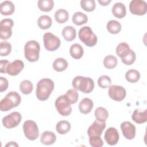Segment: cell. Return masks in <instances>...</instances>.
<instances>
[{"label": "cell", "instance_id": "277c9868", "mask_svg": "<svg viewBox=\"0 0 147 147\" xmlns=\"http://www.w3.org/2000/svg\"><path fill=\"white\" fill-rule=\"evenodd\" d=\"M40 51V44L35 40L28 41L24 46L25 57L30 62H35L38 60Z\"/></svg>", "mask_w": 147, "mask_h": 147}, {"label": "cell", "instance_id": "cb8c5ba5", "mask_svg": "<svg viewBox=\"0 0 147 147\" xmlns=\"http://www.w3.org/2000/svg\"><path fill=\"white\" fill-rule=\"evenodd\" d=\"M131 49L126 42H121L116 48V53L118 56L122 59L126 56L130 52Z\"/></svg>", "mask_w": 147, "mask_h": 147}, {"label": "cell", "instance_id": "6da1fadb", "mask_svg": "<svg viewBox=\"0 0 147 147\" xmlns=\"http://www.w3.org/2000/svg\"><path fill=\"white\" fill-rule=\"evenodd\" d=\"M54 89L53 82L48 78L40 80L36 86V95L37 98L41 101L47 100Z\"/></svg>", "mask_w": 147, "mask_h": 147}, {"label": "cell", "instance_id": "8992f818", "mask_svg": "<svg viewBox=\"0 0 147 147\" xmlns=\"http://www.w3.org/2000/svg\"><path fill=\"white\" fill-rule=\"evenodd\" d=\"M55 105L58 113L63 116H68L72 113L71 103L65 94L59 96L56 99Z\"/></svg>", "mask_w": 147, "mask_h": 147}, {"label": "cell", "instance_id": "30bf717a", "mask_svg": "<svg viewBox=\"0 0 147 147\" xmlns=\"http://www.w3.org/2000/svg\"><path fill=\"white\" fill-rule=\"evenodd\" d=\"M14 25L13 21L10 18L2 20L0 22V38L2 40L9 38L12 34L11 28Z\"/></svg>", "mask_w": 147, "mask_h": 147}, {"label": "cell", "instance_id": "7c38bea8", "mask_svg": "<svg viewBox=\"0 0 147 147\" xmlns=\"http://www.w3.org/2000/svg\"><path fill=\"white\" fill-rule=\"evenodd\" d=\"M109 95L115 101H122L126 96V92L124 87L121 86L112 85L109 87Z\"/></svg>", "mask_w": 147, "mask_h": 147}, {"label": "cell", "instance_id": "ee69618b", "mask_svg": "<svg viewBox=\"0 0 147 147\" xmlns=\"http://www.w3.org/2000/svg\"><path fill=\"white\" fill-rule=\"evenodd\" d=\"M111 2V0H99L98 1V2L102 5V6H107L109 4V3H110Z\"/></svg>", "mask_w": 147, "mask_h": 147}, {"label": "cell", "instance_id": "3957f363", "mask_svg": "<svg viewBox=\"0 0 147 147\" xmlns=\"http://www.w3.org/2000/svg\"><path fill=\"white\" fill-rule=\"evenodd\" d=\"M21 101V96L16 91L9 92L0 103V109L2 111H7L12 108L18 106Z\"/></svg>", "mask_w": 147, "mask_h": 147}, {"label": "cell", "instance_id": "e575fe53", "mask_svg": "<svg viewBox=\"0 0 147 147\" xmlns=\"http://www.w3.org/2000/svg\"><path fill=\"white\" fill-rule=\"evenodd\" d=\"M33 84L28 80H24L20 83V89L21 92L25 95L29 94L33 90Z\"/></svg>", "mask_w": 147, "mask_h": 147}, {"label": "cell", "instance_id": "d590c367", "mask_svg": "<svg viewBox=\"0 0 147 147\" xmlns=\"http://www.w3.org/2000/svg\"><path fill=\"white\" fill-rule=\"evenodd\" d=\"M80 6L84 10L91 12L95 9V1L94 0H82L80 1Z\"/></svg>", "mask_w": 147, "mask_h": 147}, {"label": "cell", "instance_id": "60d3db41", "mask_svg": "<svg viewBox=\"0 0 147 147\" xmlns=\"http://www.w3.org/2000/svg\"><path fill=\"white\" fill-rule=\"evenodd\" d=\"M89 142L92 147H101L103 145V142L100 137H90Z\"/></svg>", "mask_w": 147, "mask_h": 147}, {"label": "cell", "instance_id": "f35d334b", "mask_svg": "<svg viewBox=\"0 0 147 147\" xmlns=\"http://www.w3.org/2000/svg\"><path fill=\"white\" fill-rule=\"evenodd\" d=\"M111 83L110 78L107 75H102L100 76L98 80V84L99 86L102 88H106L109 87Z\"/></svg>", "mask_w": 147, "mask_h": 147}, {"label": "cell", "instance_id": "d4e9b609", "mask_svg": "<svg viewBox=\"0 0 147 147\" xmlns=\"http://www.w3.org/2000/svg\"><path fill=\"white\" fill-rule=\"evenodd\" d=\"M52 18L47 15L41 16L37 20L38 26L40 28L44 30L49 28L52 25Z\"/></svg>", "mask_w": 147, "mask_h": 147}, {"label": "cell", "instance_id": "603a6c76", "mask_svg": "<svg viewBox=\"0 0 147 147\" xmlns=\"http://www.w3.org/2000/svg\"><path fill=\"white\" fill-rule=\"evenodd\" d=\"M69 53L71 56L75 59H80L84 53L83 47L79 44H72L69 49Z\"/></svg>", "mask_w": 147, "mask_h": 147}, {"label": "cell", "instance_id": "4316f807", "mask_svg": "<svg viewBox=\"0 0 147 147\" xmlns=\"http://www.w3.org/2000/svg\"><path fill=\"white\" fill-rule=\"evenodd\" d=\"M72 20L73 23H74L76 25L80 26L86 24L87 22L88 17L85 14L80 11H78L74 14Z\"/></svg>", "mask_w": 147, "mask_h": 147}, {"label": "cell", "instance_id": "e0dca14e", "mask_svg": "<svg viewBox=\"0 0 147 147\" xmlns=\"http://www.w3.org/2000/svg\"><path fill=\"white\" fill-rule=\"evenodd\" d=\"M93 102L88 98H83L79 104V109L80 111L84 114H87L91 112L93 108Z\"/></svg>", "mask_w": 147, "mask_h": 147}, {"label": "cell", "instance_id": "7a4b0ae2", "mask_svg": "<svg viewBox=\"0 0 147 147\" xmlns=\"http://www.w3.org/2000/svg\"><path fill=\"white\" fill-rule=\"evenodd\" d=\"M72 84L74 88L85 94L90 93L94 88V82L89 77L77 76L72 80Z\"/></svg>", "mask_w": 147, "mask_h": 147}, {"label": "cell", "instance_id": "2e32d148", "mask_svg": "<svg viewBox=\"0 0 147 147\" xmlns=\"http://www.w3.org/2000/svg\"><path fill=\"white\" fill-rule=\"evenodd\" d=\"M24 64L20 60H15L10 63L6 67V73L11 76L17 75L24 68Z\"/></svg>", "mask_w": 147, "mask_h": 147}, {"label": "cell", "instance_id": "836d02e7", "mask_svg": "<svg viewBox=\"0 0 147 147\" xmlns=\"http://www.w3.org/2000/svg\"><path fill=\"white\" fill-rule=\"evenodd\" d=\"M118 64L117 59L113 55H108L106 56L103 60L104 66L108 69L115 68Z\"/></svg>", "mask_w": 147, "mask_h": 147}, {"label": "cell", "instance_id": "44dd1931", "mask_svg": "<svg viewBox=\"0 0 147 147\" xmlns=\"http://www.w3.org/2000/svg\"><path fill=\"white\" fill-rule=\"evenodd\" d=\"M132 119L137 123L141 124L146 122L147 121V111L145 110L143 111L136 109L131 115Z\"/></svg>", "mask_w": 147, "mask_h": 147}, {"label": "cell", "instance_id": "83f0119b", "mask_svg": "<svg viewBox=\"0 0 147 147\" xmlns=\"http://www.w3.org/2000/svg\"><path fill=\"white\" fill-rule=\"evenodd\" d=\"M68 64L64 58H57L53 63V69L57 72H62L67 69Z\"/></svg>", "mask_w": 147, "mask_h": 147}, {"label": "cell", "instance_id": "f546056e", "mask_svg": "<svg viewBox=\"0 0 147 147\" xmlns=\"http://www.w3.org/2000/svg\"><path fill=\"white\" fill-rule=\"evenodd\" d=\"M94 114L96 119L101 122H105L109 117V113L107 110L103 107H99L96 108L95 110Z\"/></svg>", "mask_w": 147, "mask_h": 147}, {"label": "cell", "instance_id": "74e56055", "mask_svg": "<svg viewBox=\"0 0 147 147\" xmlns=\"http://www.w3.org/2000/svg\"><path fill=\"white\" fill-rule=\"evenodd\" d=\"M65 95L67 96L68 99H69L71 105L76 103L79 98L78 92L75 88L68 90Z\"/></svg>", "mask_w": 147, "mask_h": 147}, {"label": "cell", "instance_id": "ab89813d", "mask_svg": "<svg viewBox=\"0 0 147 147\" xmlns=\"http://www.w3.org/2000/svg\"><path fill=\"white\" fill-rule=\"evenodd\" d=\"M136 53L133 50L131 49L130 53L126 56L121 59V61L124 64L129 65L134 63V62L136 60Z\"/></svg>", "mask_w": 147, "mask_h": 147}, {"label": "cell", "instance_id": "8fae6325", "mask_svg": "<svg viewBox=\"0 0 147 147\" xmlns=\"http://www.w3.org/2000/svg\"><path fill=\"white\" fill-rule=\"evenodd\" d=\"M129 9L133 14L143 16L147 11L146 2L142 0H133L129 4Z\"/></svg>", "mask_w": 147, "mask_h": 147}, {"label": "cell", "instance_id": "d6a6232c", "mask_svg": "<svg viewBox=\"0 0 147 147\" xmlns=\"http://www.w3.org/2000/svg\"><path fill=\"white\" fill-rule=\"evenodd\" d=\"M125 78L130 83H136L140 78V72L136 69H130L125 74Z\"/></svg>", "mask_w": 147, "mask_h": 147}, {"label": "cell", "instance_id": "f6af8a7d", "mask_svg": "<svg viewBox=\"0 0 147 147\" xmlns=\"http://www.w3.org/2000/svg\"><path fill=\"white\" fill-rule=\"evenodd\" d=\"M5 146H18V145L16 142H13V141H11L9 143H7Z\"/></svg>", "mask_w": 147, "mask_h": 147}, {"label": "cell", "instance_id": "ac0fdd59", "mask_svg": "<svg viewBox=\"0 0 147 147\" xmlns=\"http://www.w3.org/2000/svg\"><path fill=\"white\" fill-rule=\"evenodd\" d=\"M112 13L114 16L118 18H123L126 14L125 6L121 2L115 3L112 7Z\"/></svg>", "mask_w": 147, "mask_h": 147}, {"label": "cell", "instance_id": "d6986e66", "mask_svg": "<svg viewBox=\"0 0 147 147\" xmlns=\"http://www.w3.org/2000/svg\"><path fill=\"white\" fill-rule=\"evenodd\" d=\"M56 140L55 134L50 131H44L40 136V141L42 144L47 145L53 144Z\"/></svg>", "mask_w": 147, "mask_h": 147}, {"label": "cell", "instance_id": "4fadbf2b", "mask_svg": "<svg viewBox=\"0 0 147 147\" xmlns=\"http://www.w3.org/2000/svg\"><path fill=\"white\" fill-rule=\"evenodd\" d=\"M106 127V122L95 120L93 123L89 126L87 130L88 137H100L103 131Z\"/></svg>", "mask_w": 147, "mask_h": 147}, {"label": "cell", "instance_id": "ba28073f", "mask_svg": "<svg viewBox=\"0 0 147 147\" xmlns=\"http://www.w3.org/2000/svg\"><path fill=\"white\" fill-rule=\"evenodd\" d=\"M43 41L45 48L49 51H54L57 49L61 44L58 37L50 32L45 33L43 36Z\"/></svg>", "mask_w": 147, "mask_h": 147}, {"label": "cell", "instance_id": "8d00e7d4", "mask_svg": "<svg viewBox=\"0 0 147 147\" xmlns=\"http://www.w3.org/2000/svg\"><path fill=\"white\" fill-rule=\"evenodd\" d=\"M11 51V44L6 41H2L0 43V55L6 56L9 55Z\"/></svg>", "mask_w": 147, "mask_h": 147}, {"label": "cell", "instance_id": "1f68e13d", "mask_svg": "<svg viewBox=\"0 0 147 147\" xmlns=\"http://www.w3.org/2000/svg\"><path fill=\"white\" fill-rule=\"evenodd\" d=\"M37 4L39 9L45 12L51 11L54 6V2L52 0H39Z\"/></svg>", "mask_w": 147, "mask_h": 147}, {"label": "cell", "instance_id": "ffe728a7", "mask_svg": "<svg viewBox=\"0 0 147 147\" xmlns=\"http://www.w3.org/2000/svg\"><path fill=\"white\" fill-rule=\"evenodd\" d=\"M15 10L14 5L12 2L5 1L2 2L0 5L1 13L3 16H9L12 14Z\"/></svg>", "mask_w": 147, "mask_h": 147}, {"label": "cell", "instance_id": "9a60e30c", "mask_svg": "<svg viewBox=\"0 0 147 147\" xmlns=\"http://www.w3.org/2000/svg\"><path fill=\"white\" fill-rule=\"evenodd\" d=\"M105 140L107 144L110 145H115L119 140V133L115 127L108 128L105 133Z\"/></svg>", "mask_w": 147, "mask_h": 147}, {"label": "cell", "instance_id": "484cf974", "mask_svg": "<svg viewBox=\"0 0 147 147\" xmlns=\"http://www.w3.org/2000/svg\"><path fill=\"white\" fill-rule=\"evenodd\" d=\"M55 20L59 24H63L68 20L69 14L68 11L63 9L57 10L54 15Z\"/></svg>", "mask_w": 147, "mask_h": 147}, {"label": "cell", "instance_id": "f1b7e54d", "mask_svg": "<svg viewBox=\"0 0 147 147\" xmlns=\"http://www.w3.org/2000/svg\"><path fill=\"white\" fill-rule=\"evenodd\" d=\"M56 129L58 133L60 134H65L70 130L71 124L67 121H60L56 124Z\"/></svg>", "mask_w": 147, "mask_h": 147}, {"label": "cell", "instance_id": "7bdbcfd3", "mask_svg": "<svg viewBox=\"0 0 147 147\" xmlns=\"http://www.w3.org/2000/svg\"><path fill=\"white\" fill-rule=\"evenodd\" d=\"M10 62L7 60H1L0 61V72L2 74L6 73V67Z\"/></svg>", "mask_w": 147, "mask_h": 147}, {"label": "cell", "instance_id": "5b68a950", "mask_svg": "<svg viewBox=\"0 0 147 147\" xmlns=\"http://www.w3.org/2000/svg\"><path fill=\"white\" fill-rule=\"evenodd\" d=\"M78 34L80 41L84 43L87 46L92 47L96 45L98 38L90 27L85 26L81 28L79 30Z\"/></svg>", "mask_w": 147, "mask_h": 147}, {"label": "cell", "instance_id": "52a82bcc", "mask_svg": "<svg viewBox=\"0 0 147 147\" xmlns=\"http://www.w3.org/2000/svg\"><path fill=\"white\" fill-rule=\"evenodd\" d=\"M23 130L25 137L29 140H36L39 136V131L36 123L32 120H27L23 124Z\"/></svg>", "mask_w": 147, "mask_h": 147}, {"label": "cell", "instance_id": "4dcf8cb0", "mask_svg": "<svg viewBox=\"0 0 147 147\" xmlns=\"http://www.w3.org/2000/svg\"><path fill=\"white\" fill-rule=\"evenodd\" d=\"M121 24L115 20H110L107 24V29L111 34H117L121 30Z\"/></svg>", "mask_w": 147, "mask_h": 147}, {"label": "cell", "instance_id": "9c48e42d", "mask_svg": "<svg viewBox=\"0 0 147 147\" xmlns=\"http://www.w3.org/2000/svg\"><path fill=\"white\" fill-rule=\"evenodd\" d=\"M22 116L17 111H14L4 117L2 122L3 126L7 129H12L17 126L21 121Z\"/></svg>", "mask_w": 147, "mask_h": 147}, {"label": "cell", "instance_id": "b9f144b4", "mask_svg": "<svg viewBox=\"0 0 147 147\" xmlns=\"http://www.w3.org/2000/svg\"><path fill=\"white\" fill-rule=\"evenodd\" d=\"M9 82L8 80L2 76L0 77V91L3 92L6 91L8 87Z\"/></svg>", "mask_w": 147, "mask_h": 147}, {"label": "cell", "instance_id": "7402d4cb", "mask_svg": "<svg viewBox=\"0 0 147 147\" xmlns=\"http://www.w3.org/2000/svg\"><path fill=\"white\" fill-rule=\"evenodd\" d=\"M62 36L67 41L74 40L76 36V31L72 26H67L62 30Z\"/></svg>", "mask_w": 147, "mask_h": 147}, {"label": "cell", "instance_id": "5bb4252c", "mask_svg": "<svg viewBox=\"0 0 147 147\" xmlns=\"http://www.w3.org/2000/svg\"><path fill=\"white\" fill-rule=\"evenodd\" d=\"M121 129L123 136L127 140H133L136 136V127L131 122L125 121L121 125Z\"/></svg>", "mask_w": 147, "mask_h": 147}]
</instances>
